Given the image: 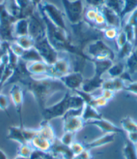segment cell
<instances>
[{
  "label": "cell",
  "mask_w": 137,
  "mask_h": 159,
  "mask_svg": "<svg viewBox=\"0 0 137 159\" xmlns=\"http://www.w3.org/2000/svg\"><path fill=\"white\" fill-rule=\"evenodd\" d=\"M18 84L23 85L26 91L33 96L40 111L47 107L48 99L53 95L68 91L59 79L47 77H34L31 75L22 79Z\"/></svg>",
  "instance_id": "6da1fadb"
},
{
  "label": "cell",
  "mask_w": 137,
  "mask_h": 159,
  "mask_svg": "<svg viewBox=\"0 0 137 159\" xmlns=\"http://www.w3.org/2000/svg\"><path fill=\"white\" fill-rule=\"evenodd\" d=\"M39 11L47 26V39L50 43L58 52L69 53L77 57L79 59L90 62V59L84 51L73 43L71 36L69 34L68 30L57 27L47 18V16L42 11Z\"/></svg>",
  "instance_id": "7a4b0ae2"
},
{
  "label": "cell",
  "mask_w": 137,
  "mask_h": 159,
  "mask_svg": "<svg viewBox=\"0 0 137 159\" xmlns=\"http://www.w3.org/2000/svg\"><path fill=\"white\" fill-rule=\"evenodd\" d=\"M84 104V101L80 95L75 93L72 95L67 91L59 102L51 106H47L41 111L43 120L51 122L57 118H62L69 110L81 108Z\"/></svg>",
  "instance_id": "3957f363"
},
{
  "label": "cell",
  "mask_w": 137,
  "mask_h": 159,
  "mask_svg": "<svg viewBox=\"0 0 137 159\" xmlns=\"http://www.w3.org/2000/svg\"><path fill=\"white\" fill-rule=\"evenodd\" d=\"M71 26L73 33L71 36L73 43L83 51L89 43L103 37L102 30L91 26L84 20L77 24H71Z\"/></svg>",
  "instance_id": "277c9868"
},
{
  "label": "cell",
  "mask_w": 137,
  "mask_h": 159,
  "mask_svg": "<svg viewBox=\"0 0 137 159\" xmlns=\"http://www.w3.org/2000/svg\"><path fill=\"white\" fill-rule=\"evenodd\" d=\"M84 52L90 59V62L93 60H111L114 61L116 58V54L102 39L95 40L89 43L85 47Z\"/></svg>",
  "instance_id": "5b68a950"
},
{
  "label": "cell",
  "mask_w": 137,
  "mask_h": 159,
  "mask_svg": "<svg viewBox=\"0 0 137 159\" xmlns=\"http://www.w3.org/2000/svg\"><path fill=\"white\" fill-rule=\"evenodd\" d=\"M17 20L6 9L5 3H0V39L11 43L15 40L14 26Z\"/></svg>",
  "instance_id": "8992f818"
},
{
  "label": "cell",
  "mask_w": 137,
  "mask_h": 159,
  "mask_svg": "<svg viewBox=\"0 0 137 159\" xmlns=\"http://www.w3.org/2000/svg\"><path fill=\"white\" fill-rule=\"evenodd\" d=\"M61 3L70 24H77L84 20L85 7L83 0H61Z\"/></svg>",
  "instance_id": "52a82bcc"
},
{
  "label": "cell",
  "mask_w": 137,
  "mask_h": 159,
  "mask_svg": "<svg viewBox=\"0 0 137 159\" xmlns=\"http://www.w3.org/2000/svg\"><path fill=\"white\" fill-rule=\"evenodd\" d=\"M47 16V18L57 27L68 30L65 20L64 12L52 3L44 2L37 8Z\"/></svg>",
  "instance_id": "ba28073f"
},
{
  "label": "cell",
  "mask_w": 137,
  "mask_h": 159,
  "mask_svg": "<svg viewBox=\"0 0 137 159\" xmlns=\"http://www.w3.org/2000/svg\"><path fill=\"white\" fill-rule=\"evenodd\" d=\"M28 21L29 35L34 39L35 42L47 37V26L38 9L28 18Z\"/></svg>",
  "instance_id": "9c48e42d"
},
{
  "label": "cell",
  "mask_w": 137,
  "mask_h": 159,
  "mask_svg": "<svg viewBox=\"0 0 137 159\" xmlns=\"http://www.w3.org/2000/svg\"><path fill=\"white\" fill-rule=\"evenodd\" d=\"M34 48L42 60L49 65H53L59 58V52L50 43L47 37L36 42Z\"/></svg>",
  "instance_id": "30bf717a"
},
{
  "label": "cell",
  "mask_w": 137,
  "mask_h": 159,
  "mask_svg": "<svg viewBox=\"0 0 137 159\" xmlns=\"http://www.w3.org/2000/svg\"><path fill=\"white\" fill-rule=\"evenodd\" d=\"M71 69V63L69 58L66 57L59 58L56 62L50 65L48 73L45 77L60 79L65 75L73 71Z\"/></svg>",
  "instance_id": "8fae6325"
},
{
  "label": "cell",
  "mask_w": 137,
  "mask_h": 159,
  "mask_svg": "<svg viewBox=\"0 0 137 159\" xmlns=\"http://www.w3.org/2000/svg\"><path fill=\"white\" fill-rule=\"evenodd\" d=\"M10 97L13 103L16 113L18 116L20 125V126L24 127L23 122V107L24 102V93L22 87L18 83H14L11 85L10 90Z\"/></svg>",
  "instance_id": "7c38bea8"
},
{
  "label": "cell",
  "mask_w": 137,
  "mask_h": 159,
  "mask_svg": "<svg viewBox=\"0 0 137 159\" xmlns=\"http://www.w3.org/2000/svg\"><path fill=\"white\" fill-rule=\"evenodd\" d=\"M59 80L63 83V85L68 91H75L81 89L84 77L81 71H71L67 75L61 77Z\"/></svg>",
  "instance_id": "4fadbf2b"
},
{
  "label": "cell",
  "mask_w": 137,
  "mask_h": 159,
  "mask_svg": "<svg viewBox=\"0 0 137 159\" xmlns=\"http://www.w3.org/2000/svg\"><path fill=\"white\" fill-rule=\"evenodd\" d=\"M85 125H93L98 128L103 134H122L124 131L121 128L118 127L110 122V120L105 118H101L99 120L90 121V122H86Z\"/></svg>",
  "instance_id": "5bb4252c"
},
{
  "label": "cell",
  "mask_w": 137,
  "mask_h": 159,
  "mask_svg": "<svg viewBox=\"0 0 137 159\" xmlns=\"http://www.w3.org/2000/svg\"><path fill=\"white\" fill-rule=\"evenodd\" d=\"M63 130L77 134L80 132L85 125V122L81 116L63 117Z\"/></svg>",
  "instance_id": "9a60e30c"
},
{
  "label": "cell",
  "mask_w": 137,
  "mask_h": 159,
  "mask_svg": "<svg viewBox=\"0 0 137 159\" xmlns=\"http://www.w3.org/2000/svg\"><path fill=\"white\" fill-rule=\"evenodd\" d=\"M99 9L104 16L107 26L114 27L119 30L121 28L122 20L118 14L104 5L99 7Z\"/></svg>",
  "instance_id": "2e32d148"
},
{
  "label": "cell",
  "mask_w": 137,
  "mask_h": 159,
  "mask_svg": "<svg viewBox=\"0 0 137 159\" xmlns=\"http://www.w3.org/2000/svg\"><path fill=\"white\" fill-rule=\"evenodd\" d=\"M104 79L102 77L94 74L89 78L84 79L81 90L88 93H93L95 91L101 89Z\"/></svg>",
  "instance_id": "e0dca14e"
},
{
  "label": "cell",
  "mask_w": 137,
  "mask_h": 159,
  "mask_svg": "<svg viewBox=\"0 0 137 159\" xmlns=\"http://www.w3.org/2000/svg\"><path fill=\"white\" fill-rule=\"evenodd\" d=\"M116 135V134H104L100 137L84 144L85 148L91 151L93 149L100 148L102 146L113 143L115 140Z\"/></svg>",
  "instance_id": "ac0fdd59"
},
{
  "label": "cell",
  "mask_w": 137,
  "mask_h": 159,
  "mask_svg": "<svg viewBox=\"0 0 137 159\" xmlns=\"http://www.w3.org/2000/svg\"><path fill=\"white\" fill-rule=\"evenodd\" d=\"M50 65L43 61H36L27 63L28 72L34 77H43L47 75Z\"/></svg>",
  "instance_id": "d6986e66"
},
{
  "label": "cell",
  "mask_w": 137,
  "mask_h": 159,
  "mask_svg": "<svg viewBox=\"0 0 137 159\" xmlns=\"http://www.w3.org/2000/svg\"><path fill=\"white\" fill-rule=\"evenodd\" d=\"M126 81L121 77L110 78L104 80L101 89H109L114 91V93L124 91L126 87Z\"/></svg>",
  "instance_id": "ffe728a7"
},
{
  "label": "cell",
  "mask_w": 137,
  "mask_h": 159,
  "mask_svg": "<svg viewBox=\"0 0 137 159\" xmlns=\"http://www.w3.org/2000/svg\"><path fill=\"white\" fill-rule=\"evenodd\" d=\"M37 129H38L37 134L39 136L44 138L45 139L48 140L49 141L53 142V143H54L57 140L55 129H54L50 122L43 120L40 122V127Z\"/></svg>",
  "instance_id": "44dd1931"
},
{
  "label": "cell",
  "mask_w": 137,
  "mask_h": 159,
  "mask_svg": "<svg viewBox=\"0 0 137 159\" xmlns=\"http://www.w3.org/2000/svg\"><path fill=\"white\" fill-rule=\"evenodd\" d=\"M51 151L63 159H72L74 157L69 146L63 144L57 139L53 143Z\"/></svg>",
  "instance_id": "7402d4cb"
},
{
  "label": "cell",
  "mask_w": 137,
  "mask_h": 159,
  "mask_svg": "<svg viewBox=\"0 0 137 159\" xmlns=\"http://www.w3.org/2000/svg\"><path fill=\"white\" fill-rule=\"evenodd\" d=\"M16 2L21 10L20 18L28 19L37 10V8L33 5L31 0H16Z\"/></svg>",
  "instance_id": "603a6c76"
},
{
  "label": "cell",
  "mask_w": 137,
  "mask_h": 159,
  "mask_svg": "<svg viewBox=\"0 0 137 159\" xmlns=\"http://www.w3.org/2000/svg\"><path fill=\"white\" fill-rule=\"evenodd\" d=\"M81 117L86 123L90 121L101 119L103 118V116L101 113L98 111L96 107L85 103L83 107Z\"/></svg>",
  "instance_id": "cb8c5ba5"
},
{
  "label": "cell",
  "mask_w": 137,
  "mask_h": 159,
  "mask_svg": "<svg viewBox=\"0 0 137 159\" xmlns=\"http://www.w3.org/2000/svg\"><path fill=\"white\" fill-rule=\"evenodd\" d=\"M34 149L39 150L40 152H47L51 150L53 143L48 140L44 139L37 134L30 142Z\"/></svg>",
  "instance_id": "d4e9b609"
},
{
  "label": "cell",
  "mask_w": 137,
  "mask_h": 159,
  "mask_svg": "<svg viewBox=\"0 0 137 159\" xmlns=\"http://www.w3.org/2000/svg\"><path fill=\"white\" fill-rule=\"evenodd\" d=\"M21 126H14L11 125L8 128V132L7 134V139L18 142L19 144H23L26 143L23 134L22 128Z\"/></svg>",
  "instance_id": "484cf974"
},
{
  "label": "cell",
  "mask_w": 137,
  "mask_h": 159,
  "mask_svg": "<svg viewBox=\"0 0 137 159\" xmlns=\"http://www.w3.org/2000/svg\"><path fill=\"white\" fill-rule=\"evenodd\" d=\"M14 34L16 37L29 34V21L26 18H20L16 21L14 26Z\"/></svg>",
  "instance_id": "4316f807"
},
{
  "label": "cell",
  "mask_w": 137,
  "mask_h": 159,
  "mask_svg": "<svg viewBox=\"0 0 137 159\" xmlns=\"http://www.w3.org/2000/svg\"><path fill=\"white\" fill-rule=\"evenodd\" d=\"M91 62H92L94 66V73L98 75V76L103 77L105 73H107V70L111 67V66L114 63V61L111 60H103L98 61L93 60Z\"/></svg>",
  "instance_id": "83f0119b"
},
{
  "label": "cell",
  "mask_w": 137,
  "mask_h": 159,
  "mask_svg": "<svg viewBox=\"0 0 137 159\" xmlns=\"http://www.w3.org/2000/svg\"><path fill=\"white\" fill-rule=\"evenodd\" d=\"M126 70V65L122 61H118L114 62L111 67L107 70V73L109 75L110 78H116L122 76V75Z\"/></svg>",
  "instance_id": "f1b7e54d"
},
{
  "label": "cell",
  "mask_w": 137,
  "mask_h": 159,
  "mask_svg": "<svg viewBox=\"0 0 137 159\" xmlns=\"http://www.w3.org/2000/svg\"><path fill=\"white\" fill-rule=\"evenodd\" d=\"M135 48L134 44L128 41L121 48L118 49V52L116 53V57L118 58V61H123L124 59H126L132 54V52H133Z\"/></svg>",
  "instance_id": "f546056e"
},
{
  "label": "cell",
  "mask_w": 137,
  "mask_h": 159,
  "mask_svg": "<svg viewBox=\"0 0 137 159\" xmlns=\"http://www.w3.org/2000/svg\"><path fill=\"white\" fill-rule=\"evenodd\" d=\"M20 59L23 61L29 63V62H36L43 61L41 58L39 53L36 51V49L34 47L28 50H25Z\"/></svg>",
  "instance_id": "4dcf8cb0"
},
{
  "label": "cell",
  "mask_w": 137,
  "mask_h": 159,
  "mask_svg": "<svg viewBox=\"0 0 137 159\" xmlns=\"http://www.w3.org/2000/svg\"><path fill=\"white\" fill-rule=\"evenodd\" d=\"M125 65L126 71L130 75L137 72V48H135L133 52L126 58Z\"/></svg>",
  "instance_id": "1f68e13d"
},
{
  "label": "cell",
  "mask_w": 137,
  "mask_h": 159,
  "mask_svg": "<svg viewBox=\"0 0 137 159\" xmlns=\"http://www.w3.org/2000/svg\"><path fill=\"white\" fill-rule=\"evenodd\" d=\"M15 41L24 50H28L34 48L36 43L34 39L29 34L16 37Z\"/></svg>",
  "instance_id": "d6a6232c"
},
{
  "label": "cell",
  "mask_w": 137,
  "mask_h": 159,
  "mask_svg": "<svg viewBox=\"0 0 137 159\" xmlns=\"http://www.w3.org/2000/svg\"><path fill=\"white\" fill-rule=\"evenodd\" d=\"M121 128L126 133L137 131V123L130 116L123 118L120 121Z\"/></svg>",
  "instance_id": "836d02e7"
},
{
  "label": "cell",
  "mask_w": 137,
  "mask_h": 159,
  "mask_svg": "<svg viewBox=\"0 0 137 159\" xmlns=\"http://www.w3.org/2000/svg\"><path fill=\"white\" fill-rule=\"evenodd\" d=\"M137 146L127 140L123 148V154L125 159H137Z\"/></svg>",
  "instance_id": "e575fe53"
},
{
  "label": "cell",
  "mask_w": 137,
  "mask_h": 159,
  "mask_svg": "<svg viewBox=\"0 0 137 159\" xmlns=\"http://www.w3.org/2000/svg\"><path fill=\"white\" fill-rule=\"evenodd\" d=\"M137 10V0H124V7L120 14L123 20L126 16L132 14Z\"/></svg>",
  "instance_id": "d590c367"
},
{
  "label": "cell",
  "mask_w": 137,
  "mask_h": 159,
  "mask_svg": "<svg viewBox=\"0 0 137 159\" xmlns=\"http://www.w3.org/2000/svg\"><path fill=\"white\" fill-rule=\"evenodd\" d=\"M103 5L120 16L124 7V0H106Z\"/></svg>",
  "instance_id": "8d00e7d4"
},
{
  "label": "cell",
  "mask_w": 137,
  "mask_h": 159,
  "mask_svg": "<svg viewBox=\"0 0 137 159\" xmlns=\"http://www.w3.org/2000/svg\"><path fill=\"white\" fill-rule=\"evenodd\" d=\"M34 150V148L32 147L30 143H29V142H26V143H24L23 144H20L17 150V155L30 158Z\"/></svg>",
  "instance_id": "74e56055"
},
{
  "label": "cell",
  "mask_w": 137,
  "mask_h": 159,
  "mask_svg": "<svg viewBox=\"0 0 137 159\" xmlns=\"http://www.w3.org/2000/svg\"><path fill=\"white\" fill-rule=\"evenodd\" d=\"M120 30L114 27L107 26L102 30L103 36L108 40H115Z\"/></svg>",
  "instance_id": "f35d334b"
},
{
  "label": "cell",
  "mask_w": 137,
  "mask_h": 159,
  "mask_svg": "<svg viewBox=\"0 0 137 159\" xmlns=\"http://www.w3.org/2000/svg\"><path fill=\"white\" fill-rule=\"evenodd\" d=\"M126 22L129 23L132 25V26L134 28L135 31V48H137V10H136L135 11L132 12V14H130L129 17H128Z\"/></svg>",
  "instance_id": "ab89813d"
},
{
  "label": "cell",
  "mask_w": 137,
  "mask_h": 159,
  "mask_svg": "<svg viewBox=\"0 0 137 159\" xmlns=\"http://www.w3.org/2000/svg\"><path fill=\"white\" fill-rule=\"evenodd\" d=\"M75 136L76 134L75 133L65 132L59 140L63 144L70 146L75 142L74 140L75 139Z\"/></svg>",
  "instance_id": "60d3db41"
},
{
  "label": "cell",
  "mask_w": 137,
  "mask_h": 159,
  "mask_svg": "<svg viewBox=\"0 0 137 159\" xmlns=\"http://www.w3.org/2000/svg\"><path fill=\"white\" fill-rule=\"evenodd\" d=\"M122 30L126 33L128 40L130 42L132 43H135V31L134 28L132 26V25L129 23L126 22L125 24L122 28ZM135 46V45H134Z\"/></svg>",
  "instance_id": "b9f144b4"
},
{
  "label": "cell",
  "mask_w": 137,
  "mask_h": 159,
  "mask_svg": "<svg viewBox=\"0 0 137 159\" xmlns=\"http://www.w3.org/2000/svg\"><path fill=\"white\" fill-rule=\"evenodd\" d=\"M23 134L24 136V139L26 140V142H30L37 135L38 133V129H34V128H28L24 127L22 128Z\"/></svg>",
  "instance_id": "7bdbcfd3"
},
{
  "label": "cell",
  "mask_w": 137,
  "mask_h": 159,
  "mask_svg": "<svg viewBox=\"0 0 137 159\" xmlns=\"http://www.w3.org/2000/svg\"><path fill=\"white\" fill-rule=\"evenodd\" d=\"M10 106V99L6 94L0 93V110L6 112L7 116L10 117L8 114V107Z\"/></svg>",
  "instance_id": "ee69618b"
},
{
  "label": "cell",
  "mask_w": 137,
  "mask_h": 159,
  "mask_svg": "<svg viewBox=\"0 0 137 159\" xmlns=\"http://www.w3.org/2000/svg\"><path fill=\"white\" fill-rule=\"evenodd\" d=\"M128 41V40L127 39L126 34V33L124 32V31L123 30L119 31L118 34L115 39L116 47H118V49L121 48L124 44H125L127 43Z\"/></svg>",
  "instance_id": "f6af8a7d"
},
{
  "label": "cell",
  "mask_w": 137,
  "mask_h": 159,
  "mask_svg": "<svg viewBox=\"0 0 137 159\" xmlns=\"http://www.w3.org/2000/svg\"><path fill=\"white\" fill-rule=\"evenodd\" d=\"M9 48L12 52L16 54L17 57H18L20 58L22 57V54L25 51L15 40L9 43Z\"/></svg>",
  "instance_id": "bcb514c9"
},
{
  "label": "cell",
  "mask_w": 137,
  "mask_h": 159,
  "mask_svg": "<svg viewBox=\"0 0 137 159\" xmlns=\"http://www.w3.org/2000/svg\"><path fill=\"white\" fill-rule=\"evenodd\" d=\"M69 147L74 157L81 154L85 149L84 144L79 142H74Z\"/></svg>",
  "instance_id": "7dc6e473"
},
{
  "label": "cell",
  "mask_w": 137,
  "mask_h": 159,
  "mask_svg": "<svg viewBox=\"0 0 137 159\" xmlns=\"http://www.w3.org/2000/svg\"><path fill=\"white\" fill-rule=\"evenodd\" d=\"M108 102H109L108 101H107L106 99L102 97L101 95L95 96L93 106L96 107L97 109L99 107H106L107 105Z\"/></svg>",
  "instance_id": "c3c4849f"
},
{
  "label": "cell",
  "mask_w": 137,
  "mask_h": 159,
  "mask_svg": "<svg viewBox=\"0 0 137 159\" xmlns=\"http://www.w3.org/2000/svg\"><path fill=\"white\" fill-rule=\"evenodd\" d=\"M8 63V55L7 52L0 58V80L3 77V75L5 73Z\"/></svg>",
  "instance_id": "681fc988"
},
{
  "label": "cell",
  "mask_w": 137,
  "mask_h": 159,
  "mask_svg": "<svg viewBox=\"0 0 137 159\" xmlns=\"http://www.w3.org/2000/svg\"><path fill=\"white\" fill-rule=\"evenodd\" d=\"M101 90H102V93L100 95L104 99H106L107 101L110 102L114 98L116 93H114V91L109 89H101Z\"/></svg>",
  "instance_id": "f907efd6"
},
{
  "label": "cell",
  "mask_w": 137,
  "mask_h": 159,
  "mask_svg": "<svg viewBox=\"0 0 137 159\" xmlns=\"http://www.w3.org/2000/svg\"><path fill=\"white\" fill-rule=\"evenodd\" d=\"M124 91L129 92V93L137 96V81L130 82L128 84L126 85Z\"/></svg>",
  "instance_id": "816d5d0a"
},
{
  "label": "cell",
  "mask_w": 137,
  "mask_h": 159,
  "mask_svg": "<svg viewBox=\"0 0 137 159\" xmlns=\"http://www.w3.org/2000/svg\"><path fill=\"white\" fill-rule=\"evenodd\" d=\"M72 159H93V156L90 150L85 149L81 154L75 156Z\"/></svg>",
  "instance_id": "f5cc1de1"
},
{
  "label": "cell",
  "mask_w": 137,
  "mask_h": 159,
  "mask_svg": "<svg viewBox=\"0 0 137 159\" xmlns=\"http://www.w3.org/2000/svg\"><path fill=\"white\" fill-rule=\"evenodd\" d=\"M106 0H85L89 6L100 7L104 4Z\"/></svg>",
  "instance_id": "db71d44e"
},
{
  "label": "cell",
  "mask_w": 137,
  "mask_h": 159,
  "mask_svg": "<svg viewBox=\"0 0 137 159\" xmlns=\"http://www.w3.org/2000/svg\"><path fill=\"white\" fill-rule=\"evenodd\" d=\"M127 137L128 141L137 146V131L127 133Z\"/></svg>",
  "instance_id": "11a10c76"
},
{
  "label": "cell",
  "mask_w": 137,
  "mask_h": 159,
  "mask_svg": "<svg viewBox=\"0 0 137 159\" xmlns=\"http://www.w3.org/2000/svg\"><path fill=\"white\" fill-rule=\"evenodd\" d=\"M42 157L43 159H59V157H57L56 154H55L51 151L43 152Z\"/></svg>",
  "instance_id": "9f6ffc18"
},
{
  "label": "cell",
  "mask_w": 137,
  "mask_h": 159,
  "mask_svg": "<svg viewBox=\"0 0 137 159\" xmlns=\"http://www.w3.org/2000/svg\"><path fill=\"white\" fill-rule=\"evenodd\" d=\"M31 2L33 3V5L36 8H38V7L43 3V0H31Z\"/></svg>",
  "instance_id": "6f0895ef"
},
{
  "label": "cell",
  "mask_w": 137,
  "mask_h": 159,
  "mask_svg": "<svg viewBox=\"0 0 137 159\" xmlns=\"http://www.w3.org/2000/svg\"><path fill=\"white\" fill-rule=\"evenodd\" d=\"M0 159H8L6 153L1 149H0Z\"/></svg>",
  "instance_id": "680465c9"
},
{
  "label": "cell",
  "mask_w": 137,
  "mask_h": 159,
  "mask_svg": "<svg viewBox=\"0 0 137 159\" xmlns=\"http://www.w3.org/2000/svg\"><path fill=\"white\" fill-rule=\"evenodd\" d=\"M14 159H30V158H25V157H20V156L17 155V157H16Z\"/></svg>",
  "instance_id": "91938a15"
},
{
  "label": "cell",
  "mask_w": 137,
  "mask_h": 159,
  "mask_svg": "<svg viewBox=\"0 0 137 159\" xmlns=\"http://www.w3.org/2000/svg\"><path fill=\"white\" fill-rule=\"evenodd\" d=\"M2 44H3V41L0 39V48H1L2 47Z\"/></svg>",
  "instance_id": "94428289"
},
{
  "label": "cell",
  "mask_w": 137,
  "mask_h": 159,
  "mask_svg": "<svg viewBox=\"0 0 137 159\" xmlns=\"http://www.w3.org/2000/svg\"><path fill=\"white\" fill-rule=\"evenodd\" d=\"M34 159H43V157H39V158H34Z\"/></svg>",
  "instance_id": "6125c7cd"
},
{
  "label": "cell",
  "mask_w": 137,
  "mask_h": 159,
  "mask_svg": "<svg viewBox=\"0 0 137 159\" xmlns=\"http://www.w3.org/2000/svg\"><path fill=\"white\" fill-rule=\"evenodd\" d=\"M136 147H137V146H136Z\"/></svg>",
  "instance_id": "be15d7a7"
}]
</instances>
